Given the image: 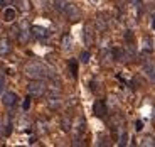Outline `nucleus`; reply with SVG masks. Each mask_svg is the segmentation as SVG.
<instances>
[{"label":"nucleus","mask_w":155,"mask_h":147,"mask_svg":"<svg viewBox=\"0 0 155 147\" xmlns=\"http://www.w3.org/2000/svg\"><path fill=\"white\" fill-rule=\"evenodd\" d=\"M47 105H49L51 108H59V105H61V98H59V95H52V97H49Z\"/></svg>","instance_id":"nucleus-10"},{"label":"nucleus","mask_w":155,"mask_h":147,"mask_svg":"<svg viewBox=\"0 0 155 147\" xmlns=\"http://www.w3.org/2000/svg\"><path fill=\"white\" fill-rule=\"evenodd\" d=\"M89 58H91L89 51H83V53H81V58H79V61H81L83 64H86V63H89Z\"/></svg>","instance_id":"nucleus-15"},{"label":"nucleus","mask_w":155,"mask_h":147,"mask_svg":"<svg viewBox=\"0 0 155 147\" xmlns=\"http://www.w3.org/2000/svg\"><path fill=\"white\" fill-rule=\"evenodd\" d=\"M22 107H24V110H29V108H31V98H25V101H24Z\"/></svg>","instance_id":"nucleus-18"},{"label":"nucleus","mask_w":155,"mask_h":147,"mask_svg":"<svg viewBox=\"0 0 155 147\" xmlns=\"http://www.w3.org/2000/svg\"><path fill=\"white\" fill-rule=\"evenodd\" d=\"M31 32H34V36H35V37H39V39H46L47 36H49V31H47V29L39 27V26L31 27Z\"/></svg>","instance_id":"nucleus-7"},{"label":"nucleus","mask_w":155,"mask_h":147,"mask_svg":"<svg viewBox=\"0 0 155 147\" xmlns=\"http://www.w3.org/2000/svg\"><path fill=\"white\" fill-rule=\"evenodd\" d=\"M127 139H128V135H127V132H121V135H120V142H118V144H120V145H125V144H127Z\"/></svg>","instance_id":"nucleus-16"},{"label":"nucleus","mask_w":155,"mask_h":147,"mask_svg":"<svg viewBox=\"0 0 155 147\" xmlns=\"http://www.w3.org/2000/svg\"><path fill=\"white\" fill-rule=\"evenodd\" d=\"M135 128H137V130L140 132V130H142V128H143V124H142V122H140V120H138V122H137V127H135Z\"/></svg>","instance_id":"nucleus-21"},{"label":"nucleus","mask_w":155,"mask_h":147,"mask_svg":"<svg viewBox=\"0 0 155 147\" xmlns=\"http://www.w3.org/2000/svg\"><path fill=\"white\" fill-rule=\"evenodd\" d=\"M125 39H128V41L132 43V39H133V36H132V31H127V34H125Z\"/></svg>","instance_id":"nucleus-19"},{"label":"nucleus","mask_w":155,"mask_h":147,"mask_svg":"<svg viewBox=\"0 0 155 147\" xmlns=\"http://www.w3.org/2000/svg\"><path fill=\"white\" fill-rule=\"evenodd\" d=\"M17 100H19V97H17L14 91H7V93H4V97H2V101H4L5 107H14V105L17 103Z\"/></svg>","instance_id":"nucleus-5"},{"label":"nucleus","mask_w":155,"mask_h":147,"mask_svg":"<svg viewBox=\"0 0 155 147\" xmlns=\"http://www.w3.org/2000/svg\"><path fill=\"white\" fill-rule=\"evenodd\" d=\"M133 2H138V0H133Z\"/></svg>","instance_id":"nucleus-26"},{"label":"nucleus","mask_w":155,"mask_h":147,"mask_svg":"<svg viewBox=\"0 0 155 147\" xmlns=\"http://www.w3.org/2000/svg\"><path fill=\"white\" fill-rule=\"evenodd\" d=\"M84 43H86V46L93 44V26L91 24L84 26Z\"/></svg>","instance_id":"nucleus-6"},{"label":"nucleus","mask_w":155,"mask_h":147,"mask_svg":"<svg viewBox=\"0 0 155 147\" xmlns=\"http://www.w3.org/2000/svg\"><path fill=\"white\" fill-rule=\"evenodd\" d=\"M153 113H155V110H153ZM153 122H155V115H153Z\"/></svg>","instance_id":"nucleus-24"},{"label":"nucleus","mask_w":155,"mask_h":147,"mask_svg":"<svg viewBox=\"0 0 155 147\" xmlns=\"http://www.w3.org/2000/svg\"><path fill=\"white\" fill-rule=\"evenodd\" d=\"M17 17V10L14 7H7L4 9V20H7V22H12V20Z\"/></svg>","instance_id":"nucleus-9"},{"label":"nucleus","mask_w":155,"mask_h":147,"mask_svg":"<svg viewBox=\"0 0 155 147\" xmlns=\"http://www.w3.org/2000/svg\"><path fill=\"white\" fill-rule=\"evenodd\" d=\"M93 113L96 117H100V118H103V117L106 115V105L103 100H96L93 105Z\"/></svg>","instance_id":"nucleus-4"},{"label":"nucleus","mask_w":155,"mask_h":147,"mask_svg":"<svg viewBox=\"0 0 155 147\" xmlns=\"http://www.w3.org/2000/svg\"><path fill=\"white\" fill-rule=\"evenodd\" d=\"M27 93L34 98L42 97L44 93H46V83L41 81V80H34V81H31L27 85Z\"/></svg>","instance_id":"nucleus-2"},{"label":"nucleus","mask_w":155,"mask_h":147,"mask_svg":"<svg viewBox=\"0 0 155 147\" xmlns=\"http://www.w3.org/2000/svg\"><path fill=\"white\" fill-rule=\"evenodd\" d=\"M24 73H25V76L32 78V80H42V78H46L47 74V68L42 64L41 61H31L25 64V68H24Z\"/></svg>","instance_id":"nucleus-1"},{"label":"nucleus","mask_w":155,"mask_h":147,"mask_svg":"<svg viewBox=\"0 0 155 147\" xmlns=\"http://www.w3.org/2000/svg\"><path fill=\"white\" fill-rule=\"evenodd\" d=\"M61 46H62V49H64V51H71V47H73V39H71V36L66 34L64 37H62Z\"/></svg>","instance_id":"nucleus-11"},{"label":"nucleus","mask_w":155,"mask_h":147,"mask_svg":"<svg viewBox=\"0 0 155 147\" xmlns=\"http://www.w3.org/2000/svg\"><path fill=\"white\" fill-rule=\"evenodd\" d=\"M62 14H64L69 20H79V19H81V10H79L74 4H71V2L66 5V9H64Z\"/></svg>","instance_id":"nucleus-3"},{"label":"nucleus","mask_w":155,"mask_h":147,"mask_svg":"<svg viewBox=\"0 0 155 147\" xmlns=\"http://www.w3.org/2000/svg\"><path fill=\"white\" fill-rule=\"evenodd\" d=\"M0 5H5V0H0Z\"/></svg>","instance_id":"nucleus-23"},{"label":"nucleus","mask_w":155,"mask_h":147,"mask_svg":"<svg viewBox=\"0 0 155 147\" xmlns=\"http://www.w3.org/2000/svg\"><path fill=\"white\" fill-rule=\"evenodd\" d=\"M68 4H69V0H54V7H56V10H59V12H64V9H66Z\"/></svg>","instance_id":"nucleus-13"},{"label":"nucleus","mask_w":155,"mask_h":147,"mask_svg":"<svg viewBox=\"0 0 155 147\" xmlns=\"http://www.w3.org/2000/svg\"><path fill=\"white\" fill-rule=\"evenodd\" d=\"M69 71H71V76L73 78H76L78 76V61H74V59H71L69 61Z\"/></svg>","instance_id":"nucleus-14"},{"label":"nucleus","mask_w":155,"mask_h":147,"mask_svg":"<svg viewBox=\"0 0 155 147\" xmlns=\"http://www.w3.org/2000/svg\"><path fill=\"white\" fill-rule=\"evenodd\" d=\"M10 41L8 39H5V37H2L0 39V56H5V54H8L10 53Z\"/></svg>","instance_id":"nucleus-8"},{"label":"nucleus","mask_w":155,"mask_h":147,"mask_svg":"<svg viewBox=\"0 0 155 147\" xmlns=\"http://www.w3.org/2000/svg\"><path fill=\"white\" fill-rule=\"evenodd\" d=\"M101 58H103V61H101L103 64H108V63L111 61V59H115V58H113V49H111V51L105 49L103 53H101Z\"/></svg>","instance_id":"nucleus-12"},{"label":"nucleus","mask_w":155,"mask_h":147,"mask_svg":"<svg viewBox=\"0 0 155 147\" xmlns=\"http://www.w3.org/2000/svg\"><path fill=\"white\" fill-rule=\"evenodd\" d=\"M0 130H2V124H0Z\"/></svg>","instance_id":"nucleus-25"},{"label":"nucleus","mask_w":155,"mask_h":147,"mask_svg":"<svg viewBox=\"0 0 155 147\" xmlns=\"http://www.w3.org/2000/svg\"><path fill=\"white\" fill-rule=\"evenodd\" d=\"M4 86H5V78H4V76H0V91L4 90Z\"/></svg>","instance_id":"nucleus-20"},{"label":"nucleus","mask_w":155,"mask_h":147,"mask_svg":"<svg viewBox=\"0 0 155 147\" xmlns=\"http://www.w3.org/2000/svg\"><path fill=\"white\" fill-rule=\"evenodd\" d=\"M152 26H153V31H155V17H153V22H152Z\"/></svg>","instance_id":"nucleus-22"},{"label":"nucleus","mask_w":155,"mask_h":147,"mask_svg":"<svg viewBox=\"0 0 155 147\" xmlns=\"http://www.w3.org/2000/svg\"><path fill=\"white\" fill-rule=\"evenodd\" d=\"M71 128V122L68 118H62V130H69Z\"/></svg>","instance_id":"nucleus-17"}]
</instances>
